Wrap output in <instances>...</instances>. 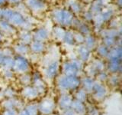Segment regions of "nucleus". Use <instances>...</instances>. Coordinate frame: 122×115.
<instances>
[{
  "instance_id": "nucleus-18",
  "label": "nucleus",
  "mask_w": 122,
  "mask_h": 115,
  "mask_svg": "<svg viewBox=\"0 0 122 115\" xmlns=\"http://www.w3.org/2000/svg\"><path fill=\"white\" fill-rule=\"evenodd\" d=\"M89 51L86 46L82 47L79 50V60H80L82 63L86 62L89 60Z\"/></svg>"
},
{
  "instance_id": "nucleus-12",
  "label": "nucleus",
  "mask_w": 122,
  "mask_h": 115,
  "mask_svg": "<svg viewBox=\"0 0 122 115\" xmlns=\"http://www.w3.org/2000/svg\"><path fill=\"white\" fill-rule=\"evenodd\" d=\"M106 71L108 74H121V61H109L108 64L105 65Z\"/></svg>"
},
{
  "instance_id": "nucleus-6",
  "label": "nucleus",
  "mask_w": 122,
  "mask_h": 115,
  "mask_svg": "<svg viewBox=\"0 0 122 115\" xmlns=\"http://www.w3.org/2000/svg\"><path fill=\"white\" fill-rule=\"evenodd\" d=\"M2 107L3 109H15L18 110L24 107V104L18 97H15L2 100Z\"/></svg>"
},
{
  "instance_id": "nucleus-25",
  "label": "nucleus",
  "mask_w": 122,
  "mask_h": 115,
  "mask_svg": "<svg viewBox=\"0 0 122 115\" xmlns=\"http://www.w3.org/2000/svg\"><path fill=\"white\" fill-rule=\"evenodd\" d=\"M98 54L101 56H102V57H108V50L107 49L106 46L102 45V46H101V47H99L98 48Z\"/></svg>"
},
{
  "instance_id": "nucleus-16",
  "label": "nucleus",
  "mask_w": 122,
  "mask_h": 115,
  "mask_svg": "<svg viewBox=\"0 0 122 115\" xmlns=\"http://www.w3.org/2000/svg\"><path fill=\"white\" fill-rule=\"evenodd\" d=\"M19 83H20L23 87L30 85L32 84V78L31 74L30 73H26V74H22L19 75Z\"/></svg>"
},
{
  "instance_id": "nucleus-17",
  "label": "nucleus",
  "mask_w": 122,
  "mask_h": 115,
  "mask_svg": "<svg viewBox=\"0 0 122 115\" xmlns=\"http://www.w3.org/2000/svg\"><path fill=\"white\" fill-rule=\"evenodd\" d=\"M4 99H8V98H12L17 97V91L12 87H7L4 90H2Z\"/></svg>"
},
{
  "instance_id": "nucleus-22",
  "label": "nucleus",
  "mask_w": 122,
  "mask_h": 115,
  "mask_svg": "<svg viewBox=\"0 0 122 115\" xmlns=\"http://www.w3.org/2000/svg\"><path fill=\"white\" fill-rule=\"evenodd\" d=\"M86 115H101V111L95 106H90L89 107H86Z\"/></svg>"
},
{
  "instance_id": "nucleus-10",
  "label": "nucleus",
  "mask_w": 122,
  "mask_h": 115,
  "mask_svg": "<svg viewBox=\"0 0 122 115\" xmlns=\"http://www.w3.org/2000/svg\"><path fill=\"white\" fill-rule=\"evenodd\" d=\"M95 82V78L84 76L83 78H80V87H82V89L85 90L88 94H90L92 91Z\"/></svg>"
},
{
  "instance_id": "nucleus-4",
  "label": "nucleus",
  "mask_w": 122,
  "mask_h": 115,
  "mask_svg": "<svg viewBox=\"0 0 122 115\" xmlns=\"http://www.w3.org/2000/svg\"><path fill=\"white\" fill-rule=\"evenodd\" d=\"M56 107V103L51 98H45L38 104L39 113L41 115H52Z\"/></svg>"
},
{
  "instance_id": "nucleus-26",
  "label": "nucleus",
  "mask_w": 122,
  "mask_h": 115,
  "mask_svg": "<svg viewBox=\"0 0 122 115\" xmlns=\"http://www.w3.org/2000/svg\"><path fill=\"white\" fill-rule=\"evenodd\" d=\"M1 115H18V110H15V109H3Z\"/></svg>"
},
{
  "instance_id": "nucleus-9",
  "label": "nucleus",
  "mask_w": 122,
  "mask_h": 115,
  "mask_svg": "<svg viewBox=\"0 0 122 115\" xmlns=\"http://www.w3.org/2000/svg\"><path fill=\"white\" fill-rule=\"evenodd\" d=\"M73 97L70 93H61L56 102V105L60 110H66L70 108Z\"/></svg>"
},
{
  "instance_id": "nucleus-5",
  "label": "nucleus",
  "mask_w": 122,
  "mask_h": 115,
  "mask_svg": "<svg viewBox=\"0 0 122 115\" xmlns=\"http://www.w3.org/2000/svg\"><path fill=\"white\" fill-rule=\"evenodd\" d=\"M90 94H92V98L95 101L100 102V101H104L105 98L107 97L108 90H107V88L104 84L95 80L92 91Z\"/></svg>"
},
{
  "instance_id": "nucleus-20",
  "label": "nucleus",
  "mask_w": 122,
  "mask_h": 115,
  "mask_svg": "<svg viewBox=\"0 0 122 115\" xmlns=\"http://www.w3.org/2000/svg\"><path fill=\"white\" fill-rule=\"evenodd\" d=\"M108 76H109V74L108 72H107L105 70L104 71H99L96 77H95V80L96 81H98L100 83H106L107 80H108Z\"/></svg>"
},
{
  "instance_id": "nucleus-27",
  "label": "nucleus",
  "mask_w": 122,
  "mask_h": 115,
  "mask_svg": "<svg viewBox=\"0 0 122 115\" xmlns=\"http://www.w3.org/2000/svg\"><path fill=\"white\" fill-rule=\"evenodd\" d=\"M59 115H76V114L71 108H68L66 110H61Z\"/></svg>"
},
{
  "instance_id": "nucleus-3",
  "label": "nucleus",
  "mask_w": 122,
  "mask_h": 115,
  "mask_svg": "<svg viewBox=\"0 0 122 115\" xmlns=\"http://www.w3.org/2000/svg\"><path fill=\"white\" fill-rule=\"evenodd\" d=\"M30 69H31L30 64L25 58L20 55L17 56L14 59L12 71L15 72V74L20 75L22 74H26V73H30Z\"/></svg>"
},
{
  "instance_id": "nucleus-7",
  "label": "nucleus",
  "mask_w": 122,
  "mask_h": 115,
  "mask_svg": "<svg viewBox=\"0 0 122 115\" xmlns=\"http://www.w3.org/2000/svg\"><path fill=\"white\" fill-rule=\"evenodd\" d=\"M21 95L23 98L28 100V101H33L39 97L40 94L36 89V87H34L32 84H30L28 86L23 87L21 91Z\"/></svg>"
},
{
  "instance_id": "nucleus-14",
  "label": "nucleus",
  "mask_w": 122,
  "mask_h": 115,
  "mask_svg": "<svg viewBox=\"0 0 122 115\" xmlns=\"http://www.w3.org/2000/svg\"><path fill=\"white\" fill-rule=\"evenodd\" d=\"M24 108L28 115H40L39 109H38V104L30 101L29 104L24 106Z\"/></svg>"
},
{
  "instance_id": "nucleus-13",
  "label": "nucleus",
  "mask_w": 122,
  "mask_h": 115,
  "mask_svg": "<svg viewBox=\"0 0 122 115\" xmlns=\"http://www.w3.org/2000/svg\"><path fill=\"white\" fill-rule=\"evenodd\" d=\"M73 92H74V94L72 95L73 99L77 100V101L83 102V103L86 102L88 99V94H88L85 90L82 89V87H79L78 89H76Z\"/></svg>"
},
{
  "instance_id": "nucleus-24",
  "label": "nucleus",
  "mask_w": 122,
  "mask_h": 115,
  "mask_svg": "<svg viewBox=\"0 0 122 115\" xmlns=\"http://www.w3.org/2000/svg\"><path fill=\"white\" fill-rule=\"evenodd\" d=\"M31 49L33 50V52H34L35 53H40L41 52H43L44 45H42L39 41H37L34 42V43L32 44Z\"/></svg>"
},
{
  "instance_id": "nucleus-11",
  "label": "nucleus",
  "mask_w": 122,
  "mask_h": 115,
  "mask_svg": "<svg viewBox=\"0 0 122 115\" xmlns=\"http://www.w3.org/2000/svg\"><path fill=\"white\" fill-rule=\"evenodd\" d=\"M86 107L87 106L85 103L73 99L71 104L70 108L76 114V115H86Z\"/></svg>"
},
{
  "instance_id": "nucleus-21",
  "label": "nucleus",
  "mask_w": 122,
  "mask_h": 115,
  "mask_svg": "<svg viewBox=\"0 0 122 115\" xmlns=\"http://www.w3.org/2000/svg\"><path fill=\"white\" fill-rule=\"evenodd\" d=\"M91 65L98 72L105 70V63L103 62V61H100V60H96V61H93V62L91 64Z\"/></svg>"
},
{
  "instance_id": "nucleus-2",
  "label": "nucleus",
  "mask_w": 122,
  "mask_h": 115,
  "mask_svg": "<svg viewBox=\"0 0 122 115\" xmlns=\"http://www.w3.org/2000/svg\"><path fill=\"white\" fill-rule=\"evenodd\" d=\"M83 69V63L79 59H73L66 61L62 64V74L66 76H79L80 72Z\"/></svg>"
},
{
  "instance_id": "nucleus-28",
  "label": "nucleus",
  "mask_w": 122,
  "mask_h": 115,
  "mask_svg": "<svg viewBox=\"0 0 122 115\" xmlns=\"http://www.w3.org/2000/svg\"><path fill=\"white\" fill-rule=\"evenodd\" d=\"M18 115H28V114L26 112V110H25L24 107H23V108L18 110Z\"/></svg>"
},
{
  "instance_id": "nucleus-1",
  "label": "nucleus",
  "mask_w": 122,
  "mask_h": 115,
  "mask_svg": "<svg viewBox=\"0 0 122 115\" xmlns=\"http://www.w3.org/2000/svg\"><path fill=\"white\" fill-rule=\"evenodd\" d=\"M56 78V87L61 93H70L80 87V77L62 75Z\"/></svg>"
},
{
  "instance_id": "nucleus-19",
  "label": "nucleus",
  "mask_w": 122,
  "mask_h": 115,
  "mask_svg": "<svg viewBox=\"0 0 122 115\" xmlns=\"http://www.w3.org/2000/svg\"><path fill=\"white\" fill-rule=\"evenodd\" d=\"M13 64L14 58L11 57H4L0 66L4 69H12Z\"/></svg>"
},
{
  "instance_id": "nucleus-8",
  "label": "nucleus",
  "mask_w": 122,
  "mask_h": 115,
  "mask_svg": "<svg viewBox=\"0 0 122 115\" xmlns=\"http://www.w3.org/2000/svg\"><path fill=\"white\" fill-rule=\"evenodd\" d=\"M60 71V64L57 61H52L44 70V77L49 80H53L58 77Z\"/></svg>"
},
{
  "instance_id": "nucleus-15",
  "label": "nucleus",
  "mask_w": 122,
  "mask_h": 115,
  "mask_svg": "<svg viewBox=\"0 0 122 115\" xmlns=\"http://www.w3.org/2000/svg\"><path fill=\"white\" fill-rule=\"evenodd\" d=\"M106 83H108V85L112 87H116L119 86L121 83L120 74H110Z\"/></svg>"
},
{
  "instance_id": "nucleus-23",
  "label": "nucleus",
  "mask_w": 122,
  "mask_h": 115,
  "mask_svg": "<svg viewBox=\"0 0 122 115\" xmlns=\"http://www.w3.org/2000/svg\"><path fill=\"white\" fill-rule=\"evenodd\" d=\"M2 76L6 80H11L15 76V72L12 69H4L2 71Z\"/></svg>"
}]
</instances>
